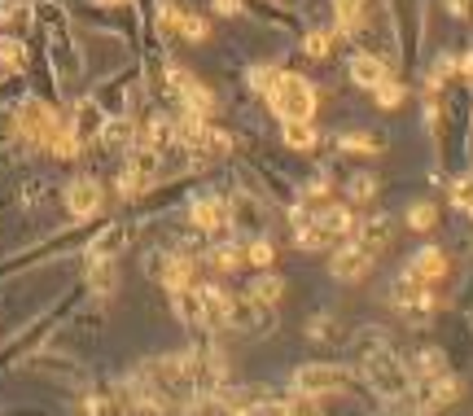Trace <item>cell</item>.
I'll return each mask as SVG.
<instances>
[{"label": "cell", "instance_id": "cell-1", "mask_svg": "<svg viewBox=\"0 0 473 416\" xmlns=\"http://www.w3.org/2000/svg\"><path fill=\"white\" fill-rule=\"evenodd\" d=\"M268 110L276 114V123H294V119H316V105H320V93L316 84L299 71H276L272 88L263 93Z\"/></svg>", "mask_w": 473, "mask_h": 416}, {"label": "cell", "instance_id": "cell-2", "mask_svg": "<svg viewBox=\"0 0 473 416\" xmlns=\"http://www.w3.org/2000/svg\"><path fill=\"white\" fill-rule=\"evenodd\" d=\"M141 268L150 276L158 290H184V285H193V276H198V259L189 254V250H172V245H158V250H145V259H141Z\"/></svg>", "mask_w": 473, "mask_h": 416}, {"label": "cell", "instance_id": "cell-3", "mask_svg": "<svg viewBox=\"0 0 473 416\" xmlns=\"http://www.w3.org/2000/svg\"><path fill=\"white\" fill-rule=\"evenodd\" d=\"M355 381V368L342 360H307L290 372V391L302 394H347Z\"/></svg>", "mask_w": 473, "mask_h": 416}, {"label": "cell", "instance_id": "cell-4", "mask_svg": "<svg viewBox=\"0 0 473 416\" xmlns=\"http://www.w3.org/2000/svg\"><path fill=\"white\" fill-rule=\"evenodd\" d=\"M184 223L198 233V237H228L232 228H228V193H211V189H202L184 202Z\"/></svg>", "mask_w": 473, "mask_h": 416}, {"label": "cell", "instance_id": "cell-5", "mask_svg": "<svg viewBox=\"0 0 473 416\" xmlns=\"http://www.w3.org/2000/svg\"><path fill=\"white\" fill-rule=\"evenodd\" d=\"M268 197H259L254 189H232L228 193V228L237 233V237H263L268 233Z\"/></svg>", "mask_w": 473, "mask_h": 416}, {"label": "cell", "instance_id": "cell-6", "mask_svg": "<svg viewBox=\"0 0 473 416\" xmlns=\"http://www.w3.org/2000/svg\"><path fill=\"white\" fill-rule=\"evenodd\" d=\"M62 206L71 211V220H101V211H105V180L93 172L75 175V180H66V193H62Z\"/></svg>", "mask_w": 473, "mask_h": 416}, {"label": "cell", "instance_id": "cell-7", "mask_svg": "<svg viewBox=\"0 0 473 416\" xmlns=\"http://www.w3.org/2000/svg\"><path fill=\"white\" fill-rule=\"evenodd\" d=\"M377 254H369L360 242H350V237H342V242L329 250V276L338 281V285H364V276L373 272Z\"/></svg>", "mask_w": 473, "mask_h": 416}, {"label": "cell", "instance_id": "cell-8", "mask_svg": "<svg viewBox=\"0 0 473 416\" xmlns=\"http://www.w3.org/2000/svg\"><path fill=\"white\" fill-rule=\"evenodd\" d=\"M224 329H237V333H250V338H268V333L276 329V307L254 302L250 294H232Z\"/></svg>", "mask_w": 473, "mask_h": 416}, {"label": "cell", "instance_id": "cell-9", "mask_svg": "<svg viewBox=\"0 0 473 416\" xmlns=\"http://www.w3.org/2000/svg\"><path fill=\"white\" fill-rule=\"evenodd\" d=\"M136 233H141V223L136 220H110L93 228V237L84 245V259H119L127 245L136 242Z\"/></svg>", "mask_w": 473, "mask_h": 416}, {"label": "cell", "instance_id": "cell-10", "mask_svg": "<svg viewBox=\"0 0 473 416\" xmlns=\"http://www.w3.org/2000/svg\"><path fill=\"white\" fill-rule=\"evenodd\" d=\"M158 23L167 26V31H175L180 40H189V45H206V40H211V23H206L202 14H193V9L172 5V0L158 5Z\"/></svg>", "mask_w": 473, "mask_h": 416}, {"label": "cell", "instance_id": "cell-11", "mask_svg": "<svg viewBox=\"0 0 473 416\" xmlns=\"http://www.w3.org/2000/svg\"><path fill=\"white\" fill-rule=\"evenodd\" d=\"M172 316L184 324V329H193V333H211V316H206V298H202V285H184V290H172Z\"/></svg>", "mask_w": 473, "mask_h": 416}, {"label": "cell", "instance_id": "cell-12", "mask_svg": "<svg viewBox=\"0 0 473 416\" xmlns=\"http://www.w3.org/2000/svg\"><path fill=\"white\" fill-rule=\"evenodd\" d=\"M451 272V259L443 245H421L412 259H408V268H403V276H412L417 285H443Z\"/></svg>", "mask_w": 473, "mask_h": 416}, {"label": "cell", "instance_id": "cell-13", "mask_svg": "<svg viewBox=\"0 0 473 416\" xmlns=\"http://www.w3.org/2000/svg\"><path fill=\"white\" fill-rule=\"evenodd\" d=\"M350 242H360L369 254H381L386 245L395 242V220L386 211H373V215H355V228H350Z\"/></svg>", "mask_w": 473, "mask_h": 416}, {"label": "cell", "instance_id": "cell-14", "mask_svg": "<svg viewBox=\"0 0 473 416\" xmlns=\"http://www.w3.org/2000/svg\"><path fill=\"white\" fill-rule=\"evenodd\" d=\"M105 119H110V114L101 110L97 101L84 97V101H75V105H71V114H66V127H71V132L79 136V145L88 149V145H97V136H101V127H105Z\"/></svg>", "mask_w": 473, "mask_h": 416}, {"label": "cell", "instance_id": "cell-15", "mask_svg": "<svg viewBox=\"0 0 473 416\" xmlns=\"http://www.w3.org/2000/svg\"><path fill=\"white\" fill-rule=\"evenodd\" d=\"M347 74H350V84H355V88L373 93L381 79H390V66H386V62H381V57H377L373 49H360V53H350Z\"/></svg>", "mask_w": 473, "mask_h": 416}, {"label": "cell", "instance_id": "cell-16", "mask_svg": "<svg viewBox=\"0 0 473 416\" xmlns=\"http://www.w3.org/2000/svg\"><path fill=\"white\" fill-rule=\"evenodd\" d=\"M84 290L105 302L119 290V259H84Z\"/></svg>", "mask_w": 473, "mask_h": 416}, {"label": "cell", "instance_id": "cell-17", "mask_svg": "<svg viewBox=\"0 0 473 416\" xmlns=\"http://www.w3.org/2000/svg\"><path fill=\"white\" fill-rule=\"evenodd\" d=\"M202 263H206L211 272H224V276H232V272L246 268V245L228 242V237H224V242H215V237H211V245L202 250Z\"/></svg>", "mask_w": 473, "mask_h": 416}, {"label": "cell", "instance_id": "cell-18", "mask_svg": "<svg viewBox=\"0 0 473 416\" xmlns=\"http://www.w3.org/2000/svg\"><path fill=\"white\" fill-rule=\"evenodd\" d=\"M281 145L290 149V154H316L320 149V127H316V119L281 123Z\"/></svg>", "mask_w": 473, "mask_h": 416}, {"label": "cell", "instance_id": "cell-19", "mask_svg": "<svg viewBox=\"0 0 473 416\" xmlns=\"http://www.w3.org/2000/svg\"><path fill=\"white\" fill-rule=\"evenodd\" d=\"M93 101H97L105 114H132V74H114V79H105L97 93H93Z\"/></svg>", "mask_w": 473, "mask_h": 416}, {"label": "cell", "instance_id": "cell-20", "mask_svg": "<svg viewBox=\"0 0 473 416\" xmlns=\"http://www.w3.org/2000/svg\"><path fill=\"white\" fill-rule=\"evenodd\" d=\"M285 290H290V281H285L281 272H272V268L254 272V281L246 285V294L254 298V302H268V307H276V302L285 298Z\"/></svg>", "mask_w": 473, "mask_h": 416}, {"label": "cell", "instance_id": "cell-21", "mask_svg": "<svg viewBox=\"0 0 473 416\" xmlns=\"http://www.w3.org/2000/svg\"><path fill=\"white\" fill-rule=\"evenodd\" d=\"M386 149V141L377 132H342L338 136V154L342 158H377Z\"/></svg>", "mask_w": 473, "mask_h": 416}, {"label": "cell", "instance_id": "cell-22", "mask_svg": "<svg viewBox=\"0 0 473 416\" xmlns=\"http://www.w3.org/2000/svg\"><path fill=\"white\" fill-rule=\"evenodd\" d=\"M412 381H417V386H425V381H434V377H443V372H448V355H443V351H439V346H425V351H417V355H412Z\"/></svg>", "mask_w": 473, "mask_h": 416}, {"label": "cell", "instance_id": "cell-23", "mask_svg": "<svg viewBox=\"0 0 473 416\" xmlns=\"http://www.w3.org/2000/svg\"><path fill=\"white\" fill-rule=\"evenodd\" d=\"M202 298H206V316H211V329H224L228 307H232V290H224L220 281H202Z\"/></svg>", "mask_w": 473, "mask_h": 416}, {"label": "cell", "instance_id": "cell-24", "mask_svg": "<svg viewBox=\"0 0 473 416\" xmlns=\"http://www.w3.org/2000/svg\"><path fill=\"white\" fill-rule=\"evenodd\" d=\"M276 416H324V403H320V394L290 391V394H281V403H276Z\"/></svg>", "mask_w": 473, "mask_h": 416}, {"label": "cell", "instance_id": "cell-25", "mask_svg": "<svg viewBox=\"0 0 473 416\" xmlns=\"http://www.w3.org/2000/svg\"><path fill=\"white\" fill-rule=\"evenodd\" d=\"M342 193H347L350 206H364V202H373V197L381 193V180H377L373 172H350L347 184H342Z\"/></svg>", "mask_w": 473, "mask_h": 416}, {"label": "cell", "instance_id": "cell-26", "mask_svg": "<svg viewBox=\"0 0 473 416\" xmlns=\"http://www.w3.org/2000/svg\"><path fill=\"white\" fill-rule=\"evenodd\" d=\"M439 220H443V211H439L429 197H421V202H412V206H408V228H412V233H434Z\"/></svg>", "mask_w": 473, "mask_h": 416}, {"label": "cell", "instance_id": "cell-27", "mask_svg": "<svg viewBox=\"0 0 473 416\" xmlns=\"http://www.w3.org/2000/svg\"><path fill=\"white\" fill-rule=\"evenodd\" d=\"M448 197H451V211L473 215V172L451 175V180H448Z\"/></svg>", "mask_w": 473, "mask_h": 416}, {"label": "cell", "instance_id": "cell-28", "mask_svg": "<svg viewBox=\"0 0 473 416\" xmlns=\"http://www.w3.org/2000/svg\"><path fill=\"white\" fill-rule=\"evenodd\" d=\"M329 9H333V23L342 35H355V26L364 18V0H329Z\"/></svg>", "mask_w": 473, "mask_h": 416}, {"label": "cell", "instance_id": "cell-29", "mask_svg": "<svg viewBox=\"0 0 473 416\" xmlns=\"http://www.w3.org/2000/svg\"><path fill=\"white\" fill-rule=\"evenodd\" d=\"M272 263H276L272 237H268V233H263V237H250V242H246V268L263 272V268H272Z\"/></svg>", "mask_w": 473, "mask_h": 416}, {"label": "cell", "instance_id": "cell-30", "mask_svg": "<svg viewBox=\"0 0 473 416\" xmlns=\"http://www.w3.org/2000/svg\"><path fill=\"white\" fill-rule=\"evenodd\" d=\"M373 101L381 105V110H399V105L408 101V84H399L395 74H390V79H381V84L373 88Z\"/></svg>", "mask_w": 473, "mask_h": 416}, {"label": "cell", "instance_id": "cell-31", "mask_svg": "<svg viewBox=\"0 0 473 416\" xmlns=\"http://www.w3.org/2000/svg\"><path fill=\"white\" fill-rule=\"evenodd\" d=\"M302 53H307L311 62H324V57L333 53V31H307V35H302Z\"/></svg>", "mask_w": 473, "mask_h": 416}, {"label": "cell", "instance_id": "cell-32", "mask_svg": "<svg viewBox=\"0 0 473 416\" xmlns=\"http://www.w3.org/2000/svg\"><path fill=\"white\" fill-rule=\"evenodd\" d=\"M276 71H281V66H272V62H263V66H250V93H259V97H263V93L272 88Z\"/></svg>", "mask_w": 473, "mask_h": 416}, {"label": "cell", "instance_id": "cell-33", "mask_svg": "<svg viewBox=\"0 0 473 416\" xmlns=\"http://www.w3.org/2000/svg\"><path fill=\"white\" fill-rule=\"evenodd\" d=\"M211 5H215L220 18H237V14H241V0H211Z\"/></svg>", "mask_w": 473, "mask_h": 416}, {"label": "cell", "instance_id": "cell-34", "mask_svg": "<svg viewBox=\"0 0 473 416\" xmlns=\"http://www.w3.org/2000/svg\"><path fill=\"white\" fill-rule=\"evenodd\" d=\"M97 5H105V9H127L132 0H97Z\"/></svg>", "mask_w": 473, "mask_h": 416}, {"label": "cell", "instance_id": "cell-35", "mask_svg": "<svg viewBox=\"0 0 473 416\" xmlns=\"http://www.w3.org/2000/svg\"><path fill=\"white\" fill-rule=\"evenodd\" d=\"M14 5H35V0H14Z\"/></svg>", "mask_w": 473, "mask_h": 416}]
</instances>
